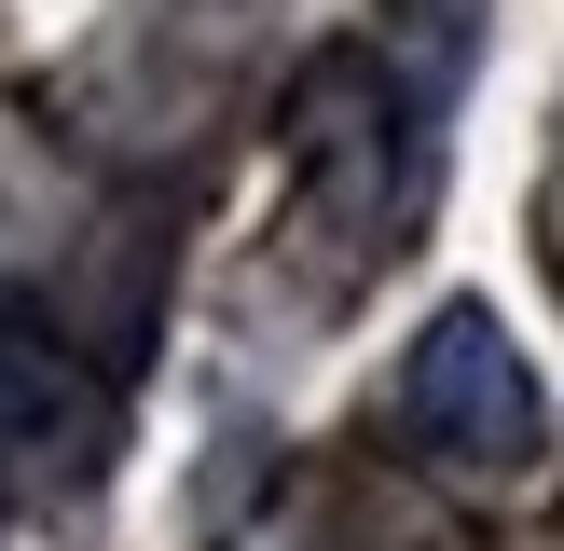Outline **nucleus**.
<instances>
[{"label": "nucleus", "instance_id": "2", "mask_svg": "<svg viewBox=\"0 0 564 551\" xmlns=\"http://www.w3.org/2000/svg\"><path fill=\"white\" fill-rule=\"evenodd\" d=\"M83 386H69V331L42 290H0V441H69Z\"/></svg>", "mask_w": 564, "mask_h": 551}, {"label": "nucleus", "instance_id": "1", "mask_svg": "<svg viewBox=\"0 0 564 551\" xmlns=\"http://www.w3.org/2000/svg\"><path fill=\"white\" fill-rule=\"evenodd\" d=\"M413 428L441 441V455H523L538 441V386H523V358H510V331L482 317V303H455V317L413 345Z\"/></svg>", "mask_w": 564, "mask_h": 551}]
</instances>
